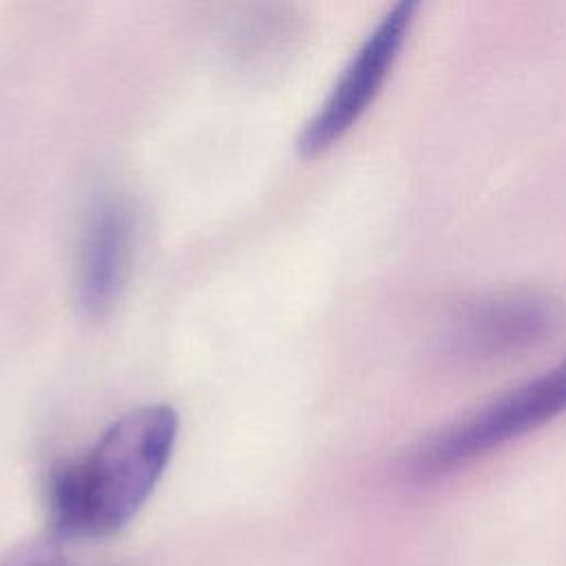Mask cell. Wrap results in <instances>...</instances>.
I'll use <instances>...</instances> for the list:
<instances>
[{
  "instance_id": "6da1fadb",
  "label": "cell",
  "mask_w": 566,
  "mask_h": 566,
  "mask_svg": "<svg viewBox=\"0 0 566 566\" xmlns=\"http://www.w3.org/2000/svg\"><path fill=\"white\" fill-rule=\"evenodd\" d=\"M179 433L170 405L119 416L82 458L57 467L46 486L51 537H108L146 504Z\"/></svg>"
},
{
  "instance_id": "7a4b0ae2",
  "label": "cell",
  "mask_w": 566,
  "mask_h": 566,
  "mask_svg": "<svg viewBox=\"0 0 566 566\" xmlns=\"http://www.w3.org/2000/svg\"><path fill=\"white\" fill-rule=\"evenodd\" d=\"M566 411V358L469 418L429 438L409 462L416 480L447 475L502 444L526 436Z\"/></svg>"
},
{
  "instance_id": "3957f363",
  "label": "cell",
  "mask_w": 566,
  "mask_h": 566,
  "mask_svg": "<svg viewBox=\"0 0 566 566\" xmlns=\"http://www.w3.org/2000/svg\"><path fill=\"white\" fill-rule=\"evenodd\" d=\"M416 11L418 2L400 0L367 33L329 95L305 122L298 135V150L305 157L321 155L334 146L365 115L407 42Z\"/></svg>"
},
{
  "instance_id": "277c9868",
  "label": "cell",
  "mask_w": 566,
  "mask_h": 566,
  "mask_svg": "<svg viewBox=\"0 0 566 566\" xmlns=\"http://www.w3.org/2000/svg\"><path fill=\"white\" fill-rule=\"evenodd\" d=\"M557 305L537 292L511 290L471 301L451 329L453 349L478 358H509L546 340L557 327Z\"/></svg>"
},
{
  "instance_id": "5b68a950",
  "label": "cell",
  "mask_w": 566,
  "mask_h": 566,
  "mask_svg": "<svg viewBox=\"0 0 566 566\" xmlns=\"http://www.w3.org/2000/svg\"><path fill=\"white\" fill-rule=\"evenodd\" d=\"M133 254V221L124 206H102L84 237L80 259V303L88 316H104L117 301Z\"/></svg>"
},
{
  "instance_id": "8992f818",
  "label": "cell",
  "mask_w": 566,
  "mask_h": 566,
  "mask_svg": "<svg viewBox=\"0 0 566 566\" xmlns=\"http://www.w3.org/2000/svg\"><path fill=\"white\" fill-rule=\"evenodd\" d=\"M0 566H71L64 551L55 537L29 539L4 555H0Z\"/></svg>"
}]
</instances>
